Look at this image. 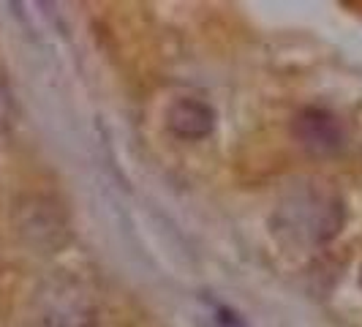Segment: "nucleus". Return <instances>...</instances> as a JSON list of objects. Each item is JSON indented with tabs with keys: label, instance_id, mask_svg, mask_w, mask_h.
I'll return each instance as SVG.
<instances>
[{
	"label": "nucleus",
	"instance_id": "f257e3e1",
	"mask_svg": "<svg viewBox=\"0 0 362 327\" xmlns=\"http://www.w3.org/2000/svg\"><path fill=\"white\" fill-rule=\"evenodd\" d=\"M346 207L325 183H294L272 213V232L294 246H325L344 229Z\"/></svg>",
	"mask_w": 362,
	"mask_h": 327
},
{
	"label": "nucleus",
	"instance_id": "f03ea898",
	"mask_svg": "<svg viewBox=\"0 0 362 327\" xmlns=\"http://www.w3.org/2000/svg\"><path fill=\"white\" fill-rule=\"evenodd\" d=\"M95 300L74 275H54L33 292L30 327H95Z\"/></svg>",
	"mask_w": 362,
	"mask_h": 327
},
{
	"label": "nucleus",
	"instance_id": "7ed1b4c3",
	"mask_svg": "<svg viewBox=\"0 0 362 327\" xmlns=\"http://www.w3.org/2000/svg\"><path fill=\"white\" fill-rule=\"evenodd\" d=\"M14 226L22 243L38 254L60 251L71 237V226L63 205L44 194H30L19 202L14 210Z\"/></svg>",
	"mask_w": 362,
	"mask_h": 327
},
{
	"label": "nucleus",
	"instance_id": "20e7f679",
	"mask_svg": "<svg viewBox=\"0 0 362 327\" xmlns=\"http://www.w3.org/2000/svg\"><path fill=\"white\" fill-rule=\"evenodd\" d=\"M291 134L300 145L313 156H332L338 153L346 142L344 123L338 115H332L325 107H305L297 117Z\"/></svg>",
	"mask_w": 362,
	"mask_h": 327
},
{
	"label": "nucleus",
	"instance_id": "39448f33",
	"mask_svg": "<svg viewBox=\"0 0 362 327\" xmlns=\"http://www.w3.org/2000/svg\"><path fill=\"white\" fill-rule=\"evenodd\" d=\"M216 109L202 98H177L166 109V128L172 137L182 142H199L207 139L216 128Z\"/></svg>",
	"mask_w": 362,
	"mask_h": 327
},
{
	"label": "nucleus",
	"instance_id": "423d86ee",
	"mask_svg": "<svg viewBox=\"0 0 362 327\" xmlns=\"http://www.w3.org/2000/svg\"><path fill=\"white\" fill-rule=\"evenodd\" d=\"M14 115H17L14 96H11V91H8V88L0 82V134L11 128V123H14Z\"/></svg>",
	"mask_w": 362,
	"mask_h": 327
},
{
	"label": "nucleus",
	"instance_id": "0eeeda50",
	"mask_svg": "<svg viewBox=\"0 0 362 327\" xmlns=\"http://www.w3.org/2000/svg\"><path fill=\"white\" fill-rule=\"evenodd\" d=\"M360 287H362V270H360Z\"/></svg>",
	"mask_w": 362,
	"mask_h": 327
}]
</instances>
